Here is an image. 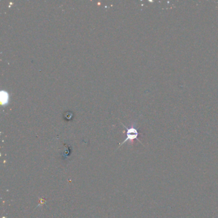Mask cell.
<instances>
[{
    "mask_svg": "<svg viewBox=\"0 0 218 218\" xmlns=\"http://www.w3.org/2000/svg\"><path fill=\"white\" fill-rule=\"evenodd\" d=\"M122 124L124 127H125V128L127 131L126 138L125 139V140L122 141V143L119 146H121L123 144H124L125 143H126L127 141L133 142L134 140H137L138 141H140L141 143V141L139 140V139H138L139 133H138L137 129L136 128V126H135V123H133L132 125H131V126L130 127H129V128H128V127H127L125 125H124L122 123Z\"/></svg>",
    "mask_w": 218,
    "mask_h": 218,
    "instance_id": "1",
    "label": "cell"
},
{
    "mask_svg": "<svg viewBox=\"0 0 218 218\" xmlns=\"http://www.w3.org/2000/svg\"><path fill=\"white\" fill-rule=\"evenodd\" d=\"M1 103L3 106H6L9 104V94L6 91L1 92Z\"/></svg>",
    "mask_w": 218,
    "mask_h": 218,
    "instance_id": "2",
    "label": "cell"
}]
</instances>
